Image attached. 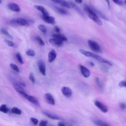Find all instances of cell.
Returning <instances> with one entry per match:
<instances>
[{"mask_svg": "<svg viewBox=\"0 0 126 126\" xmlns=\"http://www.w3.org/2000/svg\"><path fill=\"white\" fill-rule=\"evenodd\" d=\"M79 68L81 74L84 77L88 78L90 76V71L87 68L81 64L79 65Z\"/></svg>", "mask_w": 126, "mask_h": 126, "instance_id": "9c48e42d", "label": "cell"}, {"mask_svg": "<svg viewBox=\"0 0 126 126\" xmlns=\"http://www.w3.org/2000/svg\"><path fill=\"white\" fill-rule=\"evenodd\" d=\"M11 112L13 114H17V115H21L22 113V112L20 109L16 107H13L11 109Z\"/></svg>", "mask_w": 126, "mask_h": 126, "instance_id": "484cf974", "label": "cell"}, {"mask_svg": "<svg viewBox=\"0 0 126 126\" xmlns=\"http://www.w3.org/2000/svg\"><path fill=\"white\" fill-rule=\"evenodd\" d=\"M107 3V5H108V6L109 8H110V1H109V0H105Z\"/></svg>", "mask_w": 126, "mask_h": 126, "instance_id": "7bdbcfd3", "label": "cell"}, {"mask_svg": "<svg viewBox=\"0 0 126 126\" xmlns=\"http://www.w3.org/2000/svg\"><path fill=\"white\" fill-rule=\"evenodd\" d=\"M113 1L116 4L122 5L123 4V1L122 0H113Z\"/></svg>", "mask_w": 126, "mask_h": 126, "instance_id": "f35d334b", "label": "cell"}, {"mask_svg": "<svg viewBox=\"0 0 126 126\" xmlns=\"http://www.w3.org/2000/svg\"><path fill=\"white\" fill-rule=\"evenodd\" d=\"M92 8V9L95 12V13L98 16V17H100L101 18H102V19H104L106 20H109L108 18L104 15L102 13H101L100 11H99V10L95 9V8H92V7H91Z\"/></svg>", "mask_w": 126, "mask_h": 126, "instance_id": "7402d4cb", "label": "cell"}, {"mask_svg": "<svg viewBox=\"0 0 126 126\" xmlns=\"http://www.w3.org/2000/svg\"><path fill=\"white\" fill-rule=\"evenodd\" d=\"M119 86L120 87H126V80H123L119 82Z\"/></svg>", "mask_w": 126, "mask_h": 126, "instance_id": "d590c367", "label": "cell"}, {"mask_svg": "<svg viewBox=\"0 0 126 126\" xmlns=\"http://www.w3.org/2000/svg\"><path fill=\"white\" fill-rule=\"evenodd\" d=\"M95 82L96 84V85L98 86V87L100 89H102L103 88V86H102V84L101 82V81L100 80V79L98 77H96L95 79Z\"/></svg>", "mask_w": 126, "mask_h": 126, "instance_id": "f1b7e54d", "label": "cell"}, {"mask_svg": "<svg viewBox=\"0 0 126 126\" xmlns=\"http://www.w3.org/2000/svg\"><path fill=\"white\" fill-rule=\"evenodd\" d=\"M23 96L25 98H26L27 100H28L29 101H30L32 103L34 104V105H35L37 106H40L39 102L36 97H35L33 96H32V95H30L28 94L27 93L26 94H25Z\"/></svg>", "mask_w": 126, "mask_h": 126, "instance_id": "8992f818", "label": "cell"}, {"mask_svg": "<svg viewBox=\"0 0 126 126\" xmlns=\"http://www.w3.org/2000/svg\"><path fill=\"white\" fill-rule=\"evenodd\" d=\"M9 111L6 104H2L0 106V111L4 113H7Z\"/></svg>", "mask_w": 126, "mask_h": 126, "instance_id": "d4e9b609", "label": "cell"}, {"mask_svg": "<svg viewBox=\"0 0 126 126\" xmlns=\"http://www.w3.org/2000/svg\"><path fill=\"white\" fill-rule=\"evenodd\" d=\"M16 57L17 58V60H18V61L21 64H23L24 63V62L23 61L22 58L20 55V54L19 53H17L16 54Z\"/></svg>", "mask_w": 126, "mask_h": 126, "instance_id": "d6a6232c", "label": "cell"}, {"mask_svg": "<svg viewBox=\"0 0 126 126\" xmlns=\"http://www.w3.org/2000/svg\"><path fill=\"white\" fill-rule=\"evenodd\" d=\"M94 103V105L103 113H106L108 112V109L107 107L100 101L98 100H95Z\"/></svg>", "mask_w": 126, "mask_h": 126, "instance_id": "5b68a950", "label": "cell"}, {"mask_svg": "<svg viewBox=\"0 0 126 126\" xmlns=\"http://www.w3.org/2000/svg\"><path fill=\"white\" fill-rule=\"evenodd\" d=\"M92 121L95 125H96L97 126H109V125L108 124H107L106 122H105L104 121H103L101 120H100V119L93 118L92 119Z\"/></svg>", "mask_w": 126, "mask_h": 126, "instance_id": "ac0fdd59", "label": "cell"}, {"mask_svg": "<svg viewBox=\"0 0 126 126\" xmlns=\"http://www.w3.org/2000/svg\"><path fill=\"white\" fill-rule=\"evenodd\" d=\"M88 43L92 51L99 53L102 52L100 46L96 42L92 40H89L88 41Z\"/></svg>", "mask_w": 126, "mask_h": 126, "instance_id": "277c9868", "label": "cell"}, {"mask_svg": "<svg viewBox=\"0 0 126 126\" xmlns=\"http://www.w3.org/2000/svg\"><path fill=\"white\" fill-rule=\"evenodd\" d=\"M1 0H0V3H1Z\"/></svg>", "mask_w": 126, "mask_h": 126, "instance_id": "bcb514c9", "label": "cell"}, {"mask_svg": "<svg viewBox=\"0 0 126 126\" xmlns=\"http://www.w3.org/2000/svg\"><path fill=\"white\" fill-rule=\"evenodd\" d=\"M89 64H90V65L91 66H94V63H92V62H90Z\"/></svg>", "mask_w": 126, "mask_h": 126, "instance_id": "ee69618b", "label": "cell"}, {"mask_svg": "<svg viewBox=\"0 0 126 126\" xmlns=\"http://www.w3.org/2000/svg\"><path fill=\"white\" fill-rule=\"evenodd\" d=\"M58 125L59 126H66L67 125V124H66L65 123L63 122H59L58 124Z\"/></svg>", "mask_w": 126, "mask_h": 126, "instance_id": "ab89813d", "label": "cell"}, {"mask_svg": "<svg viewBox=\"0 0 126 126\" xmlns=\"http://www.w3.org/2000/svg\"><path fill=\"white\" fill-rule=\"evenodd\" d=\"M31 122H32V123L34 125H37L38 123V119L35 118H33V117H32L31 118Z\"/></svg>", "mask_w": 126, "mask_h": 126, "instance_id": "e575fe53", "label": "cell"}, {"mask_svg": "<svg viewBox=\"0 0 126 126\" xmlns=\"http://www.w3.org/2000/svg\"><path fill=\"white\" fill-rule=\"evenodd\" d=\"M79 51L82 54L84 55V56H85L86 57L93 58L95 59L96 60H97V61H98V62H99L100 63H106V64H107L108 65H112V64H111V63L110 62L108 61L107 60L104 59V58H102L101 57H100V56H99L98 55H96L95 54H94V53L90 52H88V51H85V50H84L83 49H79Z\"/></svg>", "mask_w": 126, "mask_h": 126, "instance_id": "7a4b0ae2", "label": "cell"}, {"mask_svg": "<svg viewBox=\"0 0 126 126\" xmlns=\"http://www.w3.org/2000/svg\"><path fill=\"white\" fill-rule=\"evenodd\" d=\"M4 42L9 47H16V44L11 40H10L9 39H5L4 40Z\"/></svg>", "mask_w": 126, "mask_h": 126, "instance_id": "4316f807", "label": "cell"}, {"mask_svg": "<svg viewBox=\"0 0 126 126\" xmlns=\"http://www.w3.org/2000/svg\"><path fill=\"white\" fill-rule=\"evenodd\" d=\"M120 107L122 110H125L126 109V103L125 102H121L120 104Z\"/></svg>", "mask_w": 126, "mask_h": 126, "instance_id": "74e56055", "label": "cell"}, {"mask_svg": "<svg viewBox=\"0 0 126 126\" xmlns=\"http://www.w3.org/2000/svg\"><path fill=\"white\" fill-rule=\"evenodd\" d=\"M61 92L63 95L67 98L70 97L72 95L71 90L67 87H63L61 89Z\"/></svg>", "mask_w": 126, "mask_h": 126, "instance_id": "8fae6325", "label": "cell"}, {"mask_svg": "<svg viewBox=\"0 0 126 126\" xmlns=\"http://www.w3.org/2000/svg\"><path fill=\"white\" fill-rule=\"evenodd\" d=\"M48 124V122L45 120H41L40 121L39 125L40 126H46Z\"/></svg>", "mask_w": 126, "mask_h": 126, "instance_id": "8d00e7d4", "label": "cell"}, {"mask_svg": "<svg viewBox=\"0 0 126 126\" xmlns=\"http://www.w3.org/2000/svg\"><path fill=\"white\" fill-rule=\"evenodd\" d=\"M125 3H126V0H125Z\"/></svg>", "mask_w": 126, "mask_h": 126, "instance_id": "f6af8a7d", "label": "cell"}, {"mask_svg": "<svg viewBox=\"0 0 126 126\" xmlns=\"http://www.w3.org/2000/svg\"><path fill=\"white\" fill-rule=\"evenodd\" d=\"M37 65L40 72L45 76L46 75V66L44 62L42 60H39L37 62Z\"/></svg>", "mask_w": 126, "mask_h": 126, "instance_id": "52a82bcc", "label": "cell"}, {"mask_svg": "<svg viewBox=\"0 0 126 126\" xmlns=\"http://www.w3.org/2000/svg\"><path fill=\"white\" fill-rule=\"evenodd\" d=\"M49 42L51 44H52V45H54L56 46L61 47L63 45V41H62V40H61L59 39L53 37L52 38H50L49 40Z\"/></svg>", "mask_w": 126, "mask_h": 126, "instance_id": "4fadbf2b", "label": "cell"}, {"mask_svg": "<svg viewBox=\"0 0 126 126\" xmlns=\"http://www.w3.org/2000/svg\"><path fill=\"white\" fill-rule=\"evenodd\" d=\"M68 3H69V5H70V7H72L73 8H74L75 10H76V11H77L80 14H81L82 15H84V14H83V12L81 10V9H80V8L77 6V5H76L74 2H73L72 1H69V2H68Z\"/></svg>", "mask_w": 126, "mask_h": 126, "instance_id": "603a6c76", "label": "cell"}, {"mask_svg": "<svg viewBox=\"0 0 126 126\" xmlns=\"http://www.w3.org/2000/svg\"><path fill=\"white\" fill-rule=\"evenodd\" d=\"M42 112L44 115H45L46 116H47V117H48V118H49L51 119H53V120H60V119H61L60 117H59V116H58V115H57L55 114L51 113L50 112L46 111H43Z\"/></svg>", "mask_w": 126, "mask_h": 126, "instance_id": "5bb4252c", "label": "cell"}, {"mask_svg": "<svg viewBox=\"0 0 126 126\" xmlns=\"http://www.w3.org/2000/svg\"><path fill=\"white\" fill-rule=\"evenodd\" d=\"M35 40L37 41V42L38 43V44L40 45L43 46H44L45 45V43H44V41L42 39V38L40 36H36L35 37Z\"/></svg>", "mask_w": 126, "mask_h": 126, "instance_id": "f546056e", "label": "cell"}, {"mask_svg": "<svg viewBox=\"0 0 126 126\" xmlns=\"http://www.w3.org/2000/svg\"><path fill=\"white\" fill-rule=\"evenodd\" d=\"M26 54L27 55L31 57H34L35 56V52L32 49H29L26 51Z\"/></svg>", "mask_w": 126, "mask_h": 126, "instance_id": "1f68e13d", "label": "cell"}, {"mask_svg": "<svg viewBox=\"0 0 126 126\" xmlns=\"http://www.w3.org/2000/svg\"><path fill=\"white\" fill-rule=\"evenodd\" d=\"M10 67L11 69H12L13 70H14V71H15L16 72L19 73L20 72L19 71V69L18 68V67L17 66V65L13 64V63H10Z\"/></svg>", "mask_w": 126, "mask_h": 126, "instance_id": "4dcf8cb0", "label": "cell"}, {"mask_svg": "<svg viewBox=\"0 0 126 126\" xmlns=\"http://www.w3.org/2000/svg\"><path fill=\"white\" fill-rule=\"evenodd\" d=\"M52 1L60 4L61 6L66 8H69L70 5L67 1L65 0H51Z\"/></svg>", "mask_w": 126, "mask_h": 126, "instance_id": "2e32d148", "label": "cell"}, {"mask_svg": "<svg viewBox=\"0 0 126 126\" xmlns=\"http://www.w3.org/2000/svg\"><path fill=\"white\" fill-rule=\"evenodd\" d=\"M0 32H1L2 34H4L5 36H6L7 37H8V38H11V39L13 38V37L12 36V35L8 32V31H7L6 29H4V28H1V30H0Z\"/></svg>", "mask_w": 126, "mask_h": 126, "instance_id": "cb8c5ba5", "label": "cell"}, {"mask_svg": "<svg viewBox=\"0 0 126 126\" xmlns=\"http://www.w3.org/2000/svg\"><path fill=\"white\" fill-rule=\"evenodd\" d=\"M42 18L43 20V21L50 24H55V20L54 17L52 16H50L49 15H42Z\"/></svg>", "mask_w": 126, "mask_h": 126, "instance_id": "7c38bea8", "label": "cell"}, {"mask_svg": "<svg viewBox=\"0 0 126 126\" xmlns=\"http://www.w3.org/2000/svg\"><path fill=\"white\" fill-rule=\"evenodd\" d=\"M44 99L47 103L51 105H54L55 104V99L53 95L50 93H46L44 94Z\"/></svg>", "mask_w": 126, "mask_h": 126, "instance_id": "ba28073f", "label": "cell"}, {"mask_svg": "<svg viewBox=\"0 0 126 126\" xmlns=\"http://www.w3.org/2000/svg\"><path fill=\"white\" fill-rule=\"evenodd\" d=\"M84 10L87 14V15L92 20H93L96 24L98 25H102V23L100 19H99V17L95 13V12L92 9L91 7L89 6L88 5H85L84 7Z\"/></svg>", "mask_w": 126, "mask_h": 126, "instance_id": "6da1fadb", "label": "cell"}, {"mask_svg": "<svg viewBox=\"0 0 126 126\" xmlns=\"http://www.w3.org/2000/svg\"><path fill=\"white\" fill-rule=\"evenodd\" d=\"M83 0H74V1L77 3H81L82 2Z\"/></svg>", "mask_w": 126, "mask_h": 126, "instance_id": "b9f144b4", "label": "cell"}, {"mask_svg": "<svg viewBox=\"0 0 126 126\" xmlns=\"http://www.w3.org/2000/svg\"><path fill=\"white\" fill-rule=\"evenodd\" d=\"M54 31H55V32H57V33H59L60 32V28H59V27H55V28H54Z\"/></svg>", "mask_w": 126, "mask_h": 126, "instance_id": "60d3db41", "label": "cell"}, {"mask_svg": "<svg viewBox=\"0 0 126 126\" xmlns=\"http://www.w3.org/2000/svg\"><path fill=\"white\" fill-rule=\"evenodd\" d=\"M57 54L56 52L54 50H52L50 51L48 55V60L49 63H52L53 62L55 59L56 58Z\"/></svg>", "mask_w": 126, "mask_h": 126, "instance_id": "e0dca14e", "label": "cell"}, {"mask_svg": "<svg viewBox=\"0 0 126 126\" xmlns=\"http://www.w3.org/2000/svg\"><path fill=\"white\" fill-rule=\"evenodd\" d=\"M54 8L56 10V11L60 14L67 15L68 14V11L64 9V8H61V7H58V6H54Z\"/></svg>", "mask_w": 126, "mask_h": 126, "instance_id": "44dd1931", "label": "cell"}, {"mask_svg": "<svg viewBox=\"0 0 126 126\" xmlns=\"http://www.w3.org/2000/svg\"><path fill=\"white\" fill-rule=\"evenodd\" d=\"M10 24L15 26H28L30 25L29 22L27 19L22 18L12 19L10 21Z\"/></svg>", "mask_w": 126, "mask_h": 126, "instance_id": "3957f363", "label": "cell"}, {"mask_svg": "<svg viewBox=\"0 0 126 126\" xmlns=\"http://www.w3.org/2000/svg\"><path fill=\"white\" fill-rule=\"evenodd\" d=\"M52 37L59 39L63 41H66L67 40V37L65 35H64L62 34H61V33L54 34L52 35Z\"/></svg>", "mask_w": 126, "mask_h": 126, "instance_id": "ffe728a7", "label": "cell"}, {"mask_svg": "<svg viewBox=\"0 0 126 126\" xmlns=\"http://www.w3.org/2000/svg\"><path fill=\"white\" fill-rule=\"evenodd\" d=\"M7 7L9 10L14 12H19L20 11V7L19 5L16 3H9L7 4Z\"/></svg>", "mask_w": 126, "mask_h": 126, "instance_id": "30bf717a", "label": "cell"}, {"mask_svg": "<svg viewBox=\"0 0 126 126\" xmlns=\"http://www.w3.org/2000/svg\"><path fill=\"white\" fill-rule=\"evenodd\" d=\"M38 29L41 31L42 32L45 33L47 32V28L45 26H44V25H42V24H40L38 25Z\"/></svg>", "mask_w": 126, "mask_h": 126, "instance_id": "83f0119b", "label": "cell"}, {"mask_svg": "<svg viewBox=\"0 0 126 126\" xmlns=\"http://www.w3.org/2000/svg\"><path fill=\"white\" fill-rule=\"evenodd\" d=\"M13 86L14 89L16 90V91L19 94H20L22 96H23L25 94H26V93L25 92L23 88L19 84L15 83L13 84Z\"/></svg>", "mask_w": 126, "mask_h": 126, "instance_id": "9a60e30c", "label": "cell"}, {"mask_svg": "<svg viewBox=\"0 0 126 126\" xmlns=\"http://www.w3.org/2000/svg\"><path fill=\"white\" fill-rule=\"evenodd\" d=\"M34 8L35 9H36L37 10L40 11L42 15H48L49 13L48 12V11L46 10V9L43 7L41 5H35L34 6Z\"/></svg>", "mask_w": 126, "mask_h": 126, "instance_id": "d6986e66", "label": "cell"}, {"mask_svg": "<svg viewBox=\"0 0 126 126\" xmlns=\"http://www.w3.org/2000/svg\"><path fill=\"white\" fill-rule=\"evenodd\" d=\"M29 78L30 79V80L32 82V83L33 84H34L35 82V78L34 77V75L32 73H31L29 75Z\"/></svg>", "mask_w": 126, "mask_h": 126, "instance_id": "836d02e7", "label": "cell"}]
</instances>
